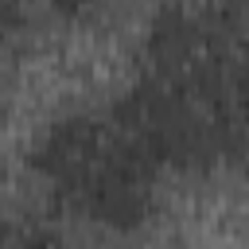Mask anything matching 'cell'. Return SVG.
I'll list each match as a JSON object with an SVG mask.
<instances>
[{"label": "cell", "mask_w": 249, "mask_h": 249, "mask_svg": "<svg viewBox=\"0 0 249 249\" xmlns=\"http://www.w3.org/2000/svg\"><path fill=\"white\" fill-rule=\"evenodd\" d=\"M167 171H214L245 148V4L179 0L156 12L140 74L117 101Z\"/></svg>", "instance_id": "cell-1"}, {"label": "cell", "mask_w": 249, "mask_h": 249, "mask_svg": "<svg viewBox=\"0 0 249 249\" xmlns=\"http://www.w3.org/2000/svg\"><path fill=\"white\" fill-rule=\"evenodd\" d=\"M39 183L78 218L105 230H136L156 210L160 160L121 105L58 117L31 152Z\"/></svg>", "instance_id": "cell-2"}, {"label": "cell", "mask_w": 249, "mask_h": 249, "mask_svg": "<svg viewBox=\"0 0 249 249\" xmlns=\"http://www.w3.org/2000/svg\"><path fill=\"white\" fill-rule=\"evenodd\" d=\"M0 249H66V241L35 218H0Z\"/></svg>", "instance_id": "cell-3"}, {"label": "cell", "mask_w": 249, "mask_h": 249, "mask_svg": "<svg viewBox=\"0 0 249 249\" xmlns=\"http://www.w3.org/2000/svg\"><path fill=\"white\" fill-rule=\"evenodd\" d=\"M19 27V0H0V51Z\"/></svg>", "instance_id": "cell-4"}, {"label": "cell", "mask_w": 249, "mask_h": 249, "mask_svg": "<svg viewBox=\"0 0 249 249\" xmlns=\"http://www.w3.org/2000/svg\"><path fill=\"white\" fill-rule=\"evenodd\" d=\"M43 4H51V8H58V12H89V8H97L101 0H43Z\"/></svg>", "instance_id": "cell-5"}]
</instances>
